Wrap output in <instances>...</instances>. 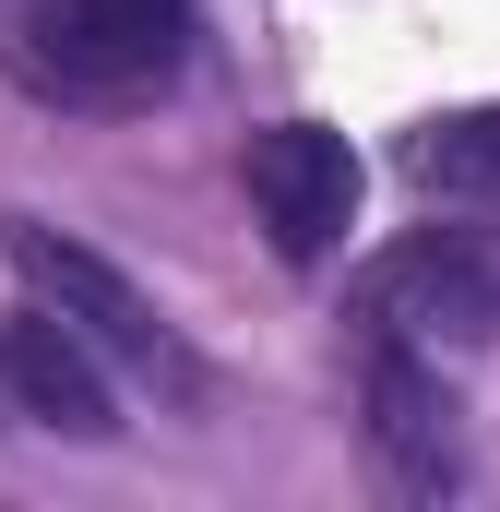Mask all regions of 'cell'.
Returning <instances> with one entry per match:
<instances>
[{"instance_id": "6da1fadb", "label": "cell", "mask_w": 500, "mask_h": 512, "mask_svg": "<svg viewBox=\"0 0 500 512\" xmlns=\"http://www.w3.org/2000/svg\"><path fill=\"white\" fill-rule=\"evenodd\" d=\"M0 60L60 108H143L191 72V0H0Z\"/></svg>"}, {"instance_id": "7a4b0ae2", "label": "cell", "mask_w": 500, "mask_h": 512, "mask_svg": "<svg viewBox=\"0 0 500 512\" xmlns=\"http://www.w3.org/2000/svg\"><path fill=\"white\" fill-rule=\"evenodd\" d=\"M0 251H12V274H24V298H48L108 370H131V382H155V393H203V358L155 322V298L131 286L108 251H84V239H60V227H36V215H0Z\"/></svg>"}, {"instance_id": "3957f363", "label": "cell", "mask_w": 500, "mask_h": 512, "mask_svg": "<svg viewBox=\"0 0 500 512\" xmlns=\"http://www.w3.org/2000/svg\"><path fill=\"white\" fill-rule=\"evenodd\" d=\"M358 322L417 346H500V227H417L358 274Z\"/></svg>"}, {"instance_id": "277c9868", "label": "cell", "mask_w": 500, "mask_h": 512, "mask_svg": "<svg viewBox=\"0 0 500 512\" xmlns=\"http://www.w3.org/2000/svg\"><path fill=\"white\" fill-rule=\"evenodd\" d=\"M358 429L393 501H453L465 489V405L441 393V346L370 334L358 346Z\"/></svg>"}, {"instance_id": "5b68a950", "label": "cell", "mask_w": 500, "mask_h": 512, "mask_svg": "<svg viewBox=\"0 0 500 512\" xmlns=\"http://www.w3.org/2000/svg\"><path fill=\"white\" fill-rule=\"evenodd\" d=\"M239 179H250V215H262V239H274L286 262H322L346 227H358V155H346V131H322V120L250 131Z\"/></svg>"}, {"instance_id": "8992f818", "label": "cell", "mask_w": 500, "mask_h": 512, "mask_svg": "<svg viewBox=\"0 0 500 512\" xmlns=\"http://www.w3.org/2000/svg\"><path fill=\"white\" fill-rule=\"evenodd\" d=\"M0 417H36V429H72V441H108V358L36 298L24 322H0Z\"/></svg>"}, {"instance_id": "52a82bcc", "label": "cell", "mask_w": 500, "mask_h": 512, "mask_svg": "<svg viewBox=\"0 0 500 512\" xmlns=\"http://www.w3.org/2000/svg\"><path fill=\"white\" fill-rule=\"evenodd\" d=\"M405 191L465 203V215H500V108H441V120H417L405 131Z\"/></svg>"}]
</instances>
